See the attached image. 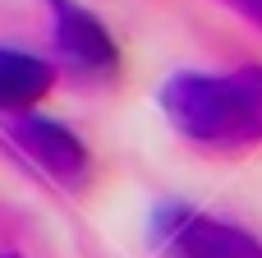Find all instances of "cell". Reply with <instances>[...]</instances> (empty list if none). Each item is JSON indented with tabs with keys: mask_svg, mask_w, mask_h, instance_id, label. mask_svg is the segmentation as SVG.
I'll use <instances>...</instances> for the list:
<instances>
[{
	"mask_svg": "<svg viewBox=\"0 0 262 258\" xmlns=\"http://www.w3.org/2000/svg\"><path fill=\"white\" fill-rule=\"evenodd\" d=\"M157 106L184 143L216 157L249 152L262 143V65L175 69L157 88Z\"/></svg>",
	"mask_w": 262,
	"mask_h": 258,
	"instance_id": "cell-1",
	"label": "cell"
},
{
	"mask_svg": "<svg viewBox=\"0 0 262 258\" xmlns=\"http://www.w3.org/2000/svg\"><path fill=\"white\" fill-rule=\"evenodd\" d=\"M152 249L161 258H262V240L230 217L166 199L152 208Z\"/></svg>",
	"mask_w": 262,
	"mask_h": 258,
	"instance_id": "cell-2",
	"label": "cell"
},
{
	"mask_svg": "<svg viewBox=\"0 0 262 258\" xmlns=\"http://www.w3.org/2000/svg\"><path fill=\"white\" fill-rule=\"evenodd\" d=\"M9 143H14L46 180H55V185L69 189V194L83 189L88 175H92V152H88V143H83L69 125L51 120V115H37V111L9 115Z\"/></svg>",
	"mask_w": 262,
	"mask_h": 258,
	"instance_id": "cell-3",
	"label": "cell"
},
{
	"mask_svg": "<svg viewBox=\"0 0 262 258\" xmlns=\"http://www.w3.org/2000/svg\"><path fill=\"white\" fill-rule=\"evenodd\" d=\"M46 5H51L55 55L64 60V69L78 74L83 83H111L120 74V46L111 28L78 0H46Z\"/></svg>",
	"mask_w": 262,
	"mask_h": 258,
	"instance_id": "cell-4",
	"label": "cell"
},
{
	"mask_svg": "<svg viewBox=\"0 0 262 258\" xmlns=\"http://www.w3.org/2000/svg\"><path fill=\"white\" fill-rule=\"evenodd\" d=\"M51 88H55V65L46 55H32V51H18V46H0V111L5 115L32 111Z\"/></svg>",
	"mask_w": 262,
	"mask_h": 258,
	"instance_id": "cell-5",
	"label": "cell"
},
{
	"mask_svg": "<svg viewBox=\"0 0 262 258\" xmlns=\"http://www.w3.org/2000/svg\"><path fill=\"white\" fill-rule=\"evenodd\" d=\"M221 5H230L235 14H244L249 23H258V28H262V0H221Z\"/></svg>",
	"mask_w": 262,
	"mask_h": 258,
	"instance_id": "cell-6",
	"label": "cell"
},
{
	"mask_svg": "<svg viewBox=\"0 0 262 258\" xmlns=\"http://www.w3.org/2000/svg\"><path fill=\"white\" fill-rule=\"evenodd\" d=\"M0 258H18V254H0Z\"/></svg>",
	"mask_w": 262,
	"mask_h": 258,
	"instance_id": "cell-7",
	"label": "cell"
}]
</instances>
